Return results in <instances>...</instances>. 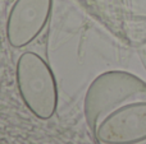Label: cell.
Here are the masks:
<instances>
[{"label":"cell","mask_w":146,"mask_h":144,"mask_svg":"<svg viewBox=\"0 0 146 144\" xmlns=\"http://www.w3.org/2000/svg\"><path fill=\"white\" fill-rule=\"evenodd\" d=\"M146 101V83L123 70L100 74L88 86L85 94V116L91 130L115 109L129 102Z\"/></svg>","instance_id":"obj_1"},{"label":"cell","mask_w":146,"mask_h":144,"mask_svg":"<svg viewBox=\"0 0 146 144\" xmlns=\"http://www.w3.org/2000/svg\"><path fill=\"white\" fill-rule=\"evenodd\" d=\"M15 81L26 107L37 119H51L58 106V88L48 63L36 52H23L15 65Z\"/></svg>","instance_id":"obj_2"},{"label":"cell","mask_w":146,"mask_h":144,"mask_svg":"<svg viewBox=\"0 0 146 144\" xmlns=\"http://www.w3.org/2000/svg\"><path fill=\"white\" fill-rule=\"evenodd\" d=\"M104 144H136L146 140V101L126 103L108 114L94 130Z\"/></svg>","instance_id":"obj_3"},{"label":"cell","mask_w":146,"mask_h":144,"mask_svg":"<svg viewBox=\"0 0 146 144\" xmlns=\"http://www.w3.org/2000/svg\"><path fill=\"white\" fill-rule=\"evenodd\" d=\"M53 0H15L7 19V38L14 48L31 43L45 28Z\"/></svg>","instance_id":"obj_4"},{"label":"cell","mask_w":146,"mask_h":144,"mask_svg":"<svg viewBox=\"0 0 146 144\" xmlns=\"http://www.w3.org/2000/svg\"><path fill=\"white\" fill-rule=\"evenodd\" d=\"M0 50H1V42H0Z\"/></svg>","instance_id":"obj_5"}]
</instances>
